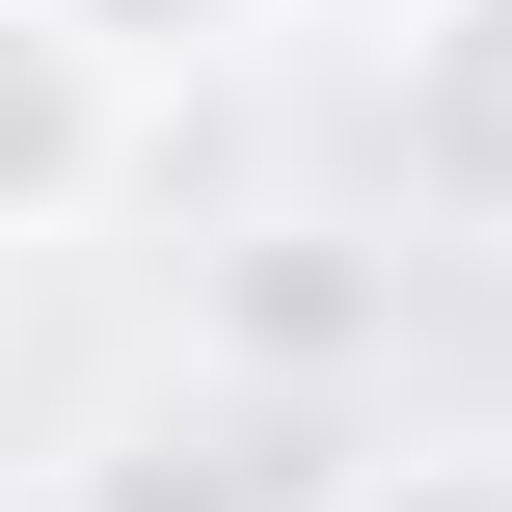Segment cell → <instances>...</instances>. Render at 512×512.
Wrapping results in <instances>:
<instances>
[{"label":"cell","mask_w":512,"mask_h":512,"mask_svg":"<svg viewBox=\"0 0 512 512\" xmlns=\"http://www.w3.org/2000/svg\"><path fill=\"white\" fill-rule=\"evenodd\" d=\"M378 54H405V189L459 243H512V0H405Z\"/></svg>","instance_id":"obj_1"},{"label":"cell","mask_w":512,"mask_h":512,"mask_svg":"<svg viewBox=\"0 0 512 512\" xmlns=\"http://www.w3.org/2000/svg\"><path fill=\"white\" fill-rule=\"evenodd\" d=\"M81 189H108V54L54 0H0V243H54Z\"/></svg>","instance_id":"obj_2"},{"label":"cell","mask_w":512,"mask_h":512,"mask_svg":"<svg viewBox=\"0 0 512 512\" xmlns=\"http://www.w3.org/2000/svg\"><path fill=\"white\" fill-rule=\"evenodd\" d=\"M324 512H512V432H405V459H351Z\"/></svg>","instance_id":"obj_3"},{"label":"cell","mask_w":512,"mask_h":512,"mask_svg":"<svg viewBox=\"0 0 512 512\" xmlns=\"http://www.w3.org/2000/svg\"><path fill=\"white\" fill-rule=\"evenodd\" d=\"M243 324H270V351H351V324H378V270H324V243H270V270H243Z\"/></svg>","instance_id":"obj_4"},{"label":"cell","mask_w":512,"mask_h":512,"mask_svg":"<svg viewBox=\"0 0 512 512\" xmlns=\"http://www.w3.org/2000/svg\"><path fill=\"white\" fill-rule=\"evenodd\" d=\"M27 512H243V459H54Z\"/></svg>","instance_id":"obj_5"},{"label":"cell","mask_w":512,"mask_h":512,"mask_svg":"<svg viewBox=\"0 0 512 512\" xmlns=\"http://www.w3.org/2000/svg\"><path fill=\"white\" fill-rule=\"evenodd\" d=\"M54 27H81V54H135V27H189V0H54Z\"/></svg>","instance_id":"obj_6"},{"label":"cell","mask_w":512,"mask_h":512,"mask_svg":"<svg viewBox=\"0 0 512 512\" xmlns=\"http://www.w3.org/2000/svg\"><path fill=\"white\" fill-rule=\"evenodd\" d=\"M324 27H405V0H324Z\"/></svg>","instance_id":"obj_7"}]
</instances>
